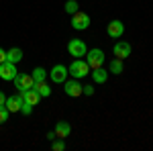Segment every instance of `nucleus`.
<instances>
[{"instance_id": "1", "label": "nucleus", "mask_w": 153, "mask_h": 151, "mask_svg": "<svg viewBox=\"0 0 153 151\" xmlns=\"http://www.w3.org/2000/svg\"><path fill=\"white\" fill-rule=\"evenodd\" d=\"M68 71H70L76 80H80V78H86V76L90 74V65H88L86 59L80 57V59H74V61H71V65L68 68Z\"/></svg>"}, {"instance_id": "2", "label": "nucleus", "mask_w": 153, "mask_h": 151, "mask_svg": "<svg viewBox=\"0 0 153 151\" xmlns=\"http://www.w3.org/2000/svg\"><path fill=\"white\" fill-rule=\"evenodd\" d=\"M68 53H70L74 59L86 57V53H88V47H86V43H84L82 39H71L70 43H68Z\"/></svg>"}, {"instance_id": "3", "label": "nucleus", "mask_w": 153, "mask_h": 151, "mask_svg": "<svg viewBox=\"0 0 153 151\" xmlns=\"http://www.w3.org/2000/svg\"><path fill=\"white\" fill-rule=\"evenodd\" d=\"M12 82H14V88L19 90V94L31 90V88H33V84H35L33 76H29V74H16V78H14Z\"/></svg>"}, {"instance_id": "4", "label": "nucleus", "mask_w": 153, "mask_h": 151, "mask_svg": "<svg viewBox=\"0 0 153 151\" xmlns=\"http://www.w3.org/2000/svg\"><path fill=\"white\" fill-rule=\"evenodd\" d=\"M86 61H88L90 70L102 68V63H104V51H102V49H90V51L86 53Z\"/></svg>"}, {"instance_id": "5", "label": "nucleus", "mask_w": 153, "mask_h": 151, "mask_svg": "<svg viewBox=\"0 0 153 151\" xmlns=\"http://www.w3.org/2000/svg\"><path fill=\"white\" fill-rule=\"evenodd\" d=\"M71 27L76 29V31H84V29H88L90 27V16L86 14V12L78 10L71 14Z\"/></svg>"}, {"instance_id": "6", "label": "nucleus", "mask_w": 153, "mask_h": 151, "mask_svg": "<svg viewBox=\"0 0 153 151\" xmlns=\"http://www.w3.org/2000/svg\"><path fill=\"white\" fill-rule=\"evenodd\" d=\"M68 68L65 65H53L51 68V71H49V78H51V82H55V84H63L65 82V78H68Z\"/></svg>"}, {"instance_id": "7", "label": "nucleus", "mask_w": 153, "mask_h": 151, "mask_svg": "<svg viewBox=\"0 0 153 151\" xmlns=\"http://www.w3.org/2000/svg\"><path fill=\"white\" fill-rule=\"evenodd\" d=\"M0 78L6 82H10L16 78V63H10V61H4L0 63Z\"/></svg>"}, {"instance_id": "8", "label": "nucleus", "mask_w": 153, "mask_h": 151, "mask_svg": "<svg viewBox=\"0 0 153 151\" xmlns=\"http://www.w3.org/2000/svg\"><path fill=\"white\" fill-rule=\"evenodd\" d=\"M106 33H108V37H112V39H118V37L125 33V25L114 19V21H110V23H108V27H106Z\"/></svg>"}, {"instance_id": "9", "label": "nucleus", "mask_w": 153, "mask_h": 151, "mask_svg": "<svg viewBox=\"0 0 153 151\" xmlns=\"http://www.w3.org/2000/svg\"><path fill=\"white\" fill-rule=\"evenodd\" d=\"M63 90H65L68 96L78 98V96H82V84H80L78 80H70V82L65 80V88H63Z\"/></svg>"}, {"instance_id": "10", "label": "nucleus", "mask_w": 153, "mask_h": 151, "mask_svg": "<svg viewBox=\"0 0 153 151\" xmlns=\"http://www.w3.org/2000/svg\"><path fill=\"white\" fill-rule=\"evenodd\" d=\"M114 57L118 59H125L131 55V43H127V41H118V43H114Z\"/></svg>"}, {"instance_id": "11", "label": "nucleus", "mask_w": 153, "mask_h": 151, "mask_svg": "<svg viewBox=\"0 0 153 151\" xmlns=\"http://www.w3.org/2000/svg\"><path fill=\"white\" fill-rule=\"evenodd\" d=\"M21 104H23V94L19 96H8L4 106L8 108V112H21Z\"/></svg>"}, {"instance_id": "12", "label": "nucleus", "mask_w": 153, "mask_h": 151, "mask_svg": "<svg viewBox=\"0 0 153 151\" xmlns=\"http://www.w3.org/2000/svg\"><path fill=\"white\" fill-rule=\"evenodd\" d=\"M53 131H55V135H57L59 139H65V137H70L71 127H70V123H65V121H57Z\"/></svg>"}, {"instance_id": "13", "label": "nucleus", "mask_w": 153, "mask_h": 151, "mask_svg": "<svg viewBox=\"0 0 153 151\" xmlns=\"http://www.w3.org/2000/svg\"><path fill=\"white\" fill-rule=\"evenodd\" d=\"M92 78H94L96 84H104V82L108 80V70H104V68H96V70H92Z\"/></svg>"}, {"instance_id": "14", "label": "nucleus", "mask_w": 153, "mask_h": 151, "mask_svg": "<svg viewBox=\"0 0 153 151\" xmlns=\"http://www.w3.org/2000/svg\"><path fill=\"white\" fill-rule=\"evenodd\" d=\"M39 98H41V96L37 94V90H35V88H31V90L23 92V100H25V102H29V104H33V106H35L37 102H39Z\"/></svg>"}, {"instance_id": "15", "label": "nucleus", "mask_w": 153, "mask_h": 151, "mask_svg": "<svg viewBox=\"0 0 153 151\" xmlns=\"http://www.w3.org/2000/svg\"><path fill=\"white\" fill-rule=\"evenodd\" d=\"M23 59V51L19 49V47H14L10 51H6V61H10V63H19Z\"/></svg>"}, {"instance_id": "16", "label": "nucleus", "mask_w": 153, "mask_h": 151, "mask_svg": "<svg viewBox=\"0 0 153 151\" xmlns=\"http://www.w3.org/2000/svg\"><path fill=\"white\" fill-rule=\"evenodd\" d=\"M123 70H125L123 59H118V57H114L110 61V65H108V71H110V74H123Z\"/></svg>"}, {"instance_id": "17", "label": "nucleus", "mask_w": 153, "mask_h": 151, "mask_svg": "<svg viewBox=\"0 0 153 151\" xmlns=\"http://www.w3.org/2000/svg\"><path fill=\"white\" fill-rule=\"evenodd\" d=\"M33 88L37 90L39 96H49V94H51V88L45 84V80H43V82H35V84H33Z\"/></svg>"}, {"instance_id": "18", "label": "nucleus", "mask_w": 153, "mask_h": 151, "mask_svg": "<svg viewBox=\"0 0 153 151\" xmlns=\"http://www.w3.org/2000/svg\"><path fill=\"white\" fill-rule=\"evenodd\" d=\"M45 78H47V71L43 70V68H35L33 70V80L35 82H43Z\"/></svg>"}, {"instance_id": "19", "label": "nucleus", "mask_w": 153, "mask_h": 151, "mask_svg": "<svg viewBox=\"0 0 153 151\" xmlns=\"http://www.w3.org/2000/svg\"><path fill=\"white\" fill-rule=\"evenodd\" d=\"M51 147H53V151L65 149V139H59V137H55V139L51 141Z\"/></svg>"}, {"instance_id": "20", "label": "nucleus", "mask_w": 153, "mask_h": 151, "mask_svg": "<svg viewBox=\"0 0 153 151\" xmlns=\"http://www.w3.org/2000/svg\"><path fill=\"white\" fill-rule=\"evenodd\" d=\"M65 12H68V14L78 12V2H76V0H68V2H65Z\"/></svg>"}, {"instance_id": "21", "label": "nucleus", "mask_w": 153, "mask_h": 151, "mask_svg": "<svg viewBox=\"0 0 153 151\" xmlns=\"http://www.w3.org/2000/svg\"><path fill=\"white\" fill-rule=\"evenodd\" d=\"M8 115H10V112H8V108H6V106H0V125L8 121Z\"/></svg>"}, {"instance_id": "22", "label": "nucleus", "mask_w": 153, "mask_h": 151, "mask_svg": "<svg viewBox=\"0 0 153 151\" xmlns=\"http://www.w3.org/2000/svg\"><path fill=\"white\" fill-rule=\"evenodd\" d=\"M21 112H23V115H31V112H33V104H29V102H25V100H23V104H21Z\"/></svg>"}, {"instance_id": "23", "label": "nucleus", "mask_w": 153, "mask_h": 151, "mask_svg": "<svg viewBox=\"0 0 153 151\" xmlns=\"http://www.w3.org/2000/svg\"><path fill=\"white\" fill-rule=\"evenodd\" d=\"M82 94H86V96H92V94H94V86H92V84H86V86H82Z\"/></svg>"}, {"instance_id": "24", "label": "nucleus", "mask_w": 153, "mask_h": 151, "mask_svg": "<svg viewBox=\"0 0 153 151\" xmlns=\"http://www.w3.org/2000/svg\"><path fill=\"white\" fill-rule=\"evenodd\" d=\"M4 61H6V51L0 47V63H4Z\"/></svg>"}, {"instance_id": "25", "label": "nucleus", "mask_w": 153, "mask_h": 151, "mask_svg": "<svg viewBox=\"0 0 153 151\" xmlns=\"http://www.w3.org/2000/svg\"><path fill=\"white\" fill-rule=\"evenodd\" d=\"M4 102H6V96H4V92H0V106H4Z\"/></svg>"}, {"instance_id": "26", "label": "nucleus", "mask_w": 153, "mask_h": 151, "mask_svg": "<svg viewBox=\"0 0 153 151\" xmlns=\"http://www.w3.org/2000/svg\"><path fill=\"white\" fill-rule=\"evenodd\" d=\"M55 137H57V135H55V131H51V133H47V139H49V141H53Z\"/></svg>"}]
</instances>
